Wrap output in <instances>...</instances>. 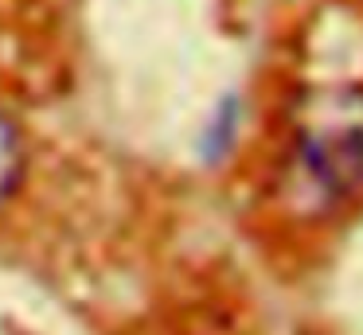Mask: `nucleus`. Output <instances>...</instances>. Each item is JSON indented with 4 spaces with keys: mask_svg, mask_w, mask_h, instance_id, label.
I'll return each mask as SVG.
<instances>
[{
    "mask_svg": "<svg viewBox=\"0 0 363 335\" xmlns=\"http://www.w3.org/2000/svg\"><path fill=\"white\" fill-rule=\"evenodd\" d=\"M28 171V148H24V132H20L16 117L0 106V207L20 191Z\"/></svg>",
    "mask_w": 363,
    "mask_h": 335,
    "instance_id": "2",
    "label": "nucleus"
},
{
    "mask_svg": "<svg viewBox=\"0 0 363 335\" xmlns=\"http://www.w3.org/2000/svg\"><path fill=\"white\" fill-rule=\"evenodd\" d=\"M285 187L305 215H332L363 195V82H324L297 93Z\"/></svg>",
    "mask_w": 363,
    "mask_h": 335,
    "instance_id": "1",
    "label": "nucleus"
}]
</instances>
